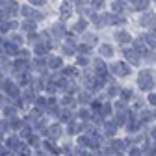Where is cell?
I'll list each match as a JSON object with an SVG mask.
<instances>
[{
  "label": "cell",
  "instance_id": "10",
  "mask_svg": "<svg viewBox=\"0 0 156 156\" xmlns=\"http://www.w3.org/2000/svg\"><path fill=\"white\" fill-rule=\"evenodd\" d=\"M104 119H112L113 117V113H115V108H113V104L112 102H102V108H101V112H99Z\"/></svg>",
  "mask_w": 156,
  "mask_h": 156
},
{
  "label": "cell",
  "instance_id": "2",
  "mask_svg": "<svg viewBox=\"0 0 156 156\" xmlns=\"http://www.w3.org/2000/svg\"><path fill=\"white\" fill-rule=\"evenodd\" d=\"M0 87H2V93L8 97V99H11V101H17V99H21V97H23L21 87H19V84H17V82L4 80L2 84H0Z\"/></svg>",
  "mask_w": 156,
  "mask_h": 156
},
{
  "label": "cell",
  "instance_id": "35",
  "mask_svg": "<svg viewBox=\"0 0 156 156\" xmlns=\"http://www.w3.org/2000/svg\"><path fill=\"white\" fill-rule=\"evenodd\" d=\"M78 48H80V52H84V54H89L91 52V47L89 45H80Z\"/></svg>",
  "mask_w": 156,
  "mask_h": 156
},
{
  "label": "cell",
  "instance_id": "6",
  "mask_svg": "<svg viewBox=\"0 0 156 156\" xmlns=\"http://www.w3.org/2000/svg\"><path fill=\"white\" fill-rule=\"evenodd\" d=\"M73 121H76V112H73V110H65V108H62V112H60V115H58V123H62L63 126H67V125H71Z\"/></svg>",
  "mask_w": 156,
  "mask_h": 156
},
{
  "label": "cell",
  "instance_id": "33",
  "mask_svg": "<svg viewBox=\"0 0 156 156\" xmlns=\"http://www.w3.org/2000/svg\"><path fill=\"white\" fill-rule=\"evenodd\" d=\"M11 43L19 47V45H21V43H23V37H21V35H19V34H11Z\"/></svg>",
  "mask_w": 156,
  "mask_h": 156
},
{
  "label": "cell",
  "instance_id": "3",
  "mask_svg": "<svg viewBox=\"0 0 156 156\" xmlns=\"http://www.w3.org/2000/svg\"><path fill=\"white\" fill-rule=\"evenodd\" d=\"M138 87L145 93H151V89L154 87V78H152L151 71H141L138 74Z\"/></svg>",
  "mask_w": 156,
  "mask_h": 156
},
{
  "label": "cell",
  "instance_id": "4",
  "mask_svg": "<svg viewBox=\"0 0 156 156\" xmlns=\"http://www.w3.org/2000/svg\"><path fill=\"white\" fill-rule=\"evenodd\" d=\"M108 145H110V149L113 151V154H126V151L130 149V145L126 143V140L125 138H113V140H108Z\"/></svg>",
  "mask_w": 156,
  "mask_h": 156
},
{
  "label": "cell",
  "instance_id": "42",
  "mask_svg": "<svg viewBox=\"0 0 156 156\" xmlns=\"http://www.w3.org/2000/svg\"><path fill=\"white\" fill-rule=\"evenodd\" d=\"M0 119H2V117H0Z\"/></svg>",
  "mask_w": 156,
  "mask_h": 156
},
{
  "label": "cell",
  "instance_id": "26",
  "mask_svg": "<svg viewBox=\"0 0 156 156\" xmlns=\"http://www.w3.org/2000/svg\"><path fill=\"white\" fill-rule=\"evenodd\" d=\"M62 74H63V78H71V76H76L78 73H76V69H74V67H65Z\"/></svg>",
  "mask_w": 156,
  "mask_h": 156
},
{
  "label": "cell",
  "instance_id": "23",
  "mask_svg": "<svg viewBox=\"0 0 156 156\" xmlns=\"http://www.w3.org/2000/svg\"><path fill=\"white\" fill-rule=\"evenodd\" d=\"M23 30H24L26 34H34V32H35V23H34V21H24V23H23Z\"/></svg>",
  "mask_w": 156,
  "mask_h": 156
},
{
  "label": "cell",
  "instance_id": "11",
  "mask_svg": "<svg viewBox=\"0 0 156 156\" xmlns=\"http://www.w3.org/2000/svg\"><path fill=\"white\" fill-rule=\"evenodd\" d=\"M125 58H126L132 65H138L140 63V52L136 50V48H126L125 50Z\"/></svg>",
  "mask_w": 156,
  "mask_h": 156
},
{
  "label": "cell",
  "instance_id": "14",
  "mask_svg": "<svg viewBox=\"0 0 156 156\" xmlns=\"http://www.w3.org/2000/svg\"><path fill=\"white\" fill-rule=\"evenodd\" d=\"M141 24L147 26V28H154L156 26V15L154 13H145L141 17Z\"/></svg>",
  "mask_w": 156,
  "mask_h": 156
},
{
  "label": "cell",
  "instance_id": "38",
  "mask_svg": "<svg viewBox=\"0 0 156 156\" xmlns=\"http://www.w3.org/2000/svg\"><path fill=\"white\" fill-rule=\"evenodd\" d=\"M87 63V58L86 56H80V58H78V65H86Z\"/></svg>",
  "mask_w": 156,
  "mask_h": 156
},
{
  "label": "cell",
  "instance_id": "9",
  "mask_svg": "<svg viewBox=\"0 0 156 156\" xmlns=\"http://www.w3.org/2000/svg\"><path fill=\"white\" fill-rule=\"evenodd\" d=\"M112 71H113L117 76H128V73H130V69H128L125 63H121V62L112 63Z\"/></svg>",
  "mask_w": 156,
  "mask_h": 156
},
{
  "label": "cell",
  "instance_id": "27",
  "mask_svg": "<svg viewBox=\"0 0 156 156\" xmlns=\"http://www.w3.org/2000/svg\"><path fill=\"white\" fill-rule=\"evenodd\" d=\"M149 4H151V0H138V2L134 4V8H136V9H147Z\"/></svg>",
  "mask_w": 156,
  "mask_h": 156
},
{
  "label": "cell",
  "instance_id": "21",
  "mask_svg": "<svg viewBox=\"0 0 156 156\" xmlns=\"http://www.w3.org/2000/svg\"><path fill=\"white\" fill-rule=\"evenodd\" d=\"M58 89H60V84H58V82H52V80H50V82L47 84V87H45V91H47L48 95H56Z\"/></svg>",
  "mask_w": 156,
  "mask_h": 156
},
{
  "label": "cell",
  "instance_id": "12",
  "mask_svg": "<svg viewBox=\"0 0 156 156\" xmlns=\"http://www.w3.org/2000/svg\"><path fill=\"white\" fill-rule=\"evenodd\" d=\"M95 76L97 78H106V65L101 58H97L95 60Z\"/></svg>",
  "mask_w": 156,
  "mask_h": 156
},
{
  "label": "cell",
  "instance_id": "20",
  "mask_svg": "<svg viewBox=\"0 0 156 156\" xmlns=\"http://www.w3.org/2000/svg\"><path fill=\"white\" fill-rule=\"evenodd\" d=\"M99 52H101V56H102V58H112V56H113V48H112V45H106V43L101 47V50H99Z\"/></svg>",
  "mask_w": 156,
  "mask_h": 156
},
{
  "label": "cell",
  "instance_id": "22",
  "mask_svg": "<svg viewBox=\"0 0 156 156\" xmlns=\"http://www.w3.org/2000/svg\"><path fill=\"white\" fill-rule=\"evenodd\" d=\"M126 156H145V152H143L141 147H130L126 151Z\"/></svg>",
  "mask_w": 156,
  "mask_h": 156
},
{
  "label": "cell",
  "instance_id": "34",
  "mask_svg": "<svg viewBox=\"0 0 156 156\" xmlns=\"http://www.w3.org/2000/svg\"><path fill=\"white\" fill-rule=\"evenodd\" d=\"M73 52H74V45H67V43H65V45H63V54L71 56Z\"/></svg>",
  "mask_w": 156,
  "mask_h": 156
},
{
  "label": "cell",
  "instance_id": "16",
  "mask_svg": "<svg viewBox=\"0 0 156 156\" xmlns=\"http://www.w3.org/2000/svg\"><path fill=\"white\" fill-rule=\"evenodd\" d=\"M0 134H2V136H6V138H8L9 134H13V132H11L9 119H6V117H2V119H0Z\"/></svg>",
  "mask_w": 156,
  "mask_h": 156
},
{
  "label": "cell",
  "instance_id": "24",
  "mask_svg": "<svg viewBox=\"0 0 156 156\" xmlns=\"http://www.w3.org/2000/svg\"><path fill=\"white\" fill-rule=\"evenodd\" d=\"M50 32H52V34H54L56 37H62V35L65 34V30H63V26H62V24H54Z\"/></svg>",
  "mask_w": 156,
  "mask_h": 156
},
{
  "label": "cell",
  "instance_id": "31",
  "mask_svg": "<svg viewBox=\"0 0 156 156\" xmlns=\"http://www.w3.org/2000/svg\"><path fill=\"white\" fill-rule=\"evenodd\" d=\"M84 39H86V43H87L89 47H91L93 43H97V35H93V34H86V35H84Z\"/></svg>",
  "mask_w": 156,
  "mask_h": 156
},
{
  "label": "cell",
  "instance_id": "18",
  "mask_svg": "<svg viewBox=\"0 0 156 156\" xmlns=\"http://www.w3.org/2000/svg\"><path fill=\"white\" fill-rule=\"evenodd\" d=\"M62 58H58V56H48L47 58V65L50 67V69H58V67H62Z\"/></svg>",
  "mask_w": 156,
  "mask_h": 156
},
{
  "label": "cell",
  "instance_id": "7",
  "mask_svg": "<svg viewBox=\"0 0 156 156\" xmlns=\"http://www.w3.org/2000/svg\"><path fill=\"white\" fill-rule=\"evenodd\" d=\"M76 102H78V106H89L93 102V93H89L87 89H82L76 95Z\"/></svg>",
  "mask_w": 156,
  "mask_h": 156
},
{
  "label": "cell",
  "instance_id": "5",
  "mask_svg": "<svg viewBox=\"0 0 156 156\" xmlns=\"http://www.w3.org/2000/svg\"><path fill=\"white\" fill-rule=\"evenodd\" d=\"M119 126H117L112 119H106L104 123H102V126H101V132H102V136L106 140H113V138H117V134H119Z\"/></svg>",
  "mask_w": 156,
  "mask_h": 156
},
{
  "label": "cell",
  "instance_id": "25",
  "mask_svg": "<svg viewBox=\"0 0 156 156\" xmlns=\"http://www.w3.org/2000/svg\"><path fill=\"white\" fill-rule=\"evenodd\" d=\"M147 102L151 110H156V93H147Z\"/></svg>",
  "mask_w": 156,
  "mask_h": 156
},
{
  "label": "cell",
  "instance_id": "32",
  "mask_svg": "<svg viewBox=\"0 0 156 156\" xmlns=\"http://www.w3.org/2000/svg\"><path fill=\"white\" fill-rule=\"evenodd\" d=\"M145 41H147V45H149V47L156 48V37H154V35H151V34H149V35L145 37Z\"/></svg>",
  "mask_w": 156,
  "mask_h": 156
},
{
  "label": "cell",
  "instance_id": "17",
  "mask_svg": "<svg viewBox=\"0 0 156 156\" xmlns=\"http://www.w3.org/2000/svg\"><path fill=\"white\" fill-rule=\"evenodd\" d=\"M119 93H121V87L115 86V84H110L106 87V97L108 99H115V97H119Z\"/></svg>",
  "mask_w": 156,
  "mask_h": 156
},
{
  "label": "cell",
  "instance_id": "30",
  "mask_svg": "<svg viewBox=\"0 0 156 156\" xmlns=\"http://www.w3.org/2000/svg\"><path fill=\"white\" fill-rule=\"evenodd\" d=\"M4 48H6L8 54H15V52H17V45H13L11 41H9V43L6 41V43H4Z\"/></svg>",
  "mask_w": 156,
  "mask_h": 156
},
{
  "label": "cell",
  "instance_id": "28",
  "mask_svg": "<svg viewBox=\"0 0 156 156\" xmlns=\"http://www.w3.org/2000/svg\"><path fill=\"white\" fill-rule=\"evenodd\" d=\"M86 26H87V23L84 21V19H80V21L74 24V32H80V34H82V32L86 30Z\"/></svg>",
  "mask_w": 156,
  "mask_h": 156
},
{
  "label": "cell",
  "instance_id": "39",
  "mask_svg": "<svg viewBox=\"0 0 156 156\" xmlns=\"http://www.w3.org/2000/svg\"><path fill=\"white\" fill-rule=\"evenodd\" d=\"M93 6H95V8H102L104 2H102V0H93Z\"/></svg>",
  "mask_w": 156,
  "mask_h": 156
},
{
  "label": "cell",
  "instance_id": "19",
  "mask_svg": "<svg viewBox=\"0 0 156 156\" xmlns=\"http://www.w3.org/2000/svg\"><path fill=\"white\" fill-rule=\"evenodd\" d=\"M115 41L121 43V45H125V43H130L132 41V37L126 32H115Z\"/></svg>",
  "mask_w": 156,
  "mask_h": 156
},
{
  "label": "cell",
  "instance_id": "1",
  "mask_svg": "<svg viewBox=\"0 0 156 156\" xmlns=\"http://www.w3.org/2000/svg\"><path fill=\"white\" fill-rule=\"evenodd\" d=\"M43 140H50V141H60L63 136H65V126L62 123H50V126L41 134Z\"/></svg>",
  "mask_w": 156,
  "mask_h": 156
},
{
  "label": "cell",
  "instance_id": "13",
  "mask_svg": "<svg viewBox=\"0 0 156 156\" xmlns=\"http://www.w3.org/2000/svg\"><path fill=\"white\" fill-rule=\"evenodd\" d=\"M2 11H4V15H17L19 4L15 2V0H8V2L4 4V8H2Z\"/></svg>",
  "mask_w": 156,
  "mask_h": 156
},
{
  "label": "cell",
  "instance_id": "8",
  "mask_svg": "<svg viewBox=\"0 0 156 156\" xmlns=\"http://www.w3.org/2000/svg\"><path fill=\"white\" fill-rule=\"evenodd\" d=\"M21 13H23L26 19H30V21H39V19H43V13H39L37 9L28 8V6H23V8H21Z\"/></svg>",
  "mask_w": 156,
  "mask_h": 156
},
{
  "label": "cell",
  "instance_id": "36",
  "mask_svg": "<svg viewBox=\"0 0 156 156\" xmlns=\"http://www.w3.org/2000/svg\"><path fill=\"white\" fill-rule=\"evenodd\" d=\"M112 23H113V24H125V19H123V17H113Z\"/></svg>",
  "mask_w": 156,
  "mask_h": 156
},
{
  "label": "cell",
  "instance_id": "37",
  "mask_svg": "<svg viewBox=\"0 0 156 156\" xmlns=\"http://www.w3.org/2000/svg\"><path fill=\"white\" fill-rule=\"evenodd\" d=\"M47 2V0H30V4H34V6H43Z\"/></svg>",
  "mask_w": 156,
  "mask_h": 156
},
{
  "label": "cell",
  "instance_id": "41",
  "mask_svg": "<svg viewBox=\"0 0 156 156\" xmlns=\"http://www.w3.org/2000/svg\"><path fill=\"white\" fill-rule=\"evenodd\" d=\"M128 2H132V4H136V2H138V0H128Z\"/></svg>",
  "mask_w": 156,
  "mask_h": 156
},
{
  "label": "cell",
  "instance_id": "29",
  "mask_svg": "<svg viewBox=\"0 0 156 156\" xmlns=\"http://www.w3.org/2000/svg\"><path fill=\"white\" fill-rule=\"evenodd\" d=\"M112 9H113V11H117V13H121V11H125V4H123V2H119V0H115V2L112 4Z\"/></svg>",
  "mask_w": 156,
  "mask_h": 156
},
{
  "label": "cell",
  "instance_id": "15",
  "mask_svg": "<svg viewBox=\"0 0 156 156\" xmlns=\"http://www.w3.org/2000/svg\"><path fill=\"white\" fill-rule=\"evenodd\" d=\"M60 13H62V19H69L71 17V13H73V0H67V2L62 4Z\"/></svg>",
  "mask_w": 156,
  "mask_h": 156
},
{
  "label": "cell",
  "instance_id": "40",
  "mask_svg": "<svg viewBox=\"0 0 156 156\" xmlns=\"http://www.w3.org/2000/svg\"><path fill=\"white\" fill-rule=\"evenodd\" d=\"M6 141V136H2V134H0V143H4Z\"/></svg>",
  "mask_w": 156,
  "mask_h": 156
}]
</instances>
